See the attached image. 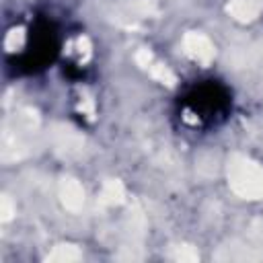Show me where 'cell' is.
Masks as SVG:
<instances>
[{
	"label": "cell",
	"mask_w": 263,
	"mask_h": 263,
	"mask_svg": "<svg viewBox=\"0 0 263 263\" xmlns=\"http://www.w3.org/2000/svg\"><path fill=\"white\" fill-rule=\"evenodd\" d=\"M228 181L232 191L245 199L263 197V168L245 156H234L228 162Z\"/></svg>",
	"instance_id": "cell-1"
},
{
	"label": "cell",
	"mask_w": 263,
	"mask_h": 263,
	"mask_svg": "<svg viewBox=\"0 0 263 263\" xmlns=\"http://www.w3.org/2000/svg\"><path fill=\"white\" fill-rule=\"evenodd\" d=\"M183 45H185V51H187L193 60H197V62H203V64H205V62H210L212 55H214V47H212L210 39L203 37V35H199V33H189V35H185Z\"/></svg>",
	"instance_id": "cell-2"
},
{
	"label": "cell",
	"mask_w": 263,
	"mask_h": 263,
	"mask_svg": "<svg viewBox=\"0 0 263 263\" xmlns=\"http://www.w3.org/2000/svg\"><path fill=\"white\" fill-rule=\"evenodd\" d=\"M60 197H62V203L72 210V212H78L82 208V201H84V191L80 187L78 181L74 179H64L62 185H60Z\"/></svg>",
	"instance_id": "cell-3"
},
{
	"label": "cell",
	"mask_w": 263,
	"mask_h": 263,
	"mask_svg": "<svg viewBox=\"0 0 263 263\" xmlns=\"http://www.w3.org/2000/svg\"><path fill=\"white\" fill-rule=\"evenodd\" d=\"M261 8V0H234L228 8L236 18H253Z\"/></svg>",
	"instance_id": "cell-4"
},
{
	"label": "cell",
	"mask_w": 263,
	"mask_h": 263,
	"mask_svg": "<svg viewBox=\"0 0 263 263\" xmlns=\"http://www.w3.org/2000/svg\"><path fill=\"white\" fill-rule=\"evenodd\" d=\"M76 259H80V251H78V247H72V245L53 247V251L47 255V261H60V263H68V261H76Z\"/></svg>",
	"instance_id": "cell-5"
},
{
	"label": "cell",
	"mask_w": 263,
	"mask_h": 263,
	"mask_svg": "<svg viewBox=\"0 0 263 263\" xmlns=\"http://www.w3.org/2000/svg\"><path fill=\"white\" fill-rule=\"evenodd\" d=\"M121 199H123V187H121V183H117V181L107 183L105 189H103V193H101V201L103 203H119Z\"/></svg>",
	"instance_id": "cell-6"
},
{
	"label": "cell",
	"mask_w": 263,
	"mask_h": 263,
	"mask_svg": "<svg viewBox=\"0 0 263 263\" xmlns=\"http://www.w3.org/2000/svg\"><path fill=\"white\" fill-rule=\"evenodd\" d=\"M175 257H177L179 261H197V253H195L191 247H177Z\"/></svg>",
	"instance_id": "cell-7"
},
{
	"label": "cell",
	"mask_w": 263,
	"mask_h": 263,
	"mask_svg": "<svg viewBox=\"0 0 263 263\" xmlns=\"http://www.w3.org/2000/svg\"><path fill=\"white\" fill-rule=\"evenodd\" d=\"M21 43H23V31L21 29L18 31H10V35L6 37V47L8 49H16Z\"/></svg>",
	"instance_id": "cell-8"
},
{
	"label": "cell",
	"mask_w": 263,
	"mask_h": 263,
	"mask_svg": "<svg viewBox=\"0 0 263 263\" xmlns=\"http://www.w3.org/2000/svg\"><path fill=\"white\" fill-rule=\"evenodd\" d=\"M12 218V203L8 197H2V220H10Z\"/></svg>",
	"instance_id": "cell-9"
}]
</instances>
